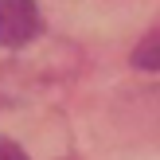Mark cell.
Wrapping results in <instances>:
<instances>
[{
	"instance_id": "6da1fadb",
	"label": "cell",
	"mask_w": 160,
	"mask_h": 160,
	"mask_svg": "<svg viewBox=\"0 0 160 160\" xmlns=\"http://www.w3.org/2000/svg\"><path fill=\"white\" fill-rule=\"evenodd\" d=\"M39 35L35 0H0V47H23Z\"/></svg>"
},
{
	"instance_id": "7a4b0ae2",
	"label": "cell",
	"mask_w": 160,
	"mask_h": 160,
	"mask_svg": "<svg viewBox=\"0 0 160 160\" xmlns=\"http://www.w3.org/2000/svg\"><path fill=\"white\" fill-rule=\"evenodd\" d=\"M133 67H141V70H160V28L137 43V51H133Z\"/></svg>"
},
{
	"instance_id": "3957f363",
	"label": "cell",
	"mask_w": 160,
	"mask_h": 160,
	"mask_svg": "<svg viewBox=\"0 0 160 160\" xmlns=\"http://www.w3.org/2000/svg\"><path fill=\"white\" fill-rule=\"evenodd\" d=\"M0 160H28V152H23L16 141H8V137H0Z\"/></svg>"
}]
</instances>
